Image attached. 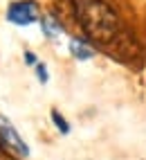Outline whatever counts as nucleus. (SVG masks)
Listing matches in <instances>:
<instances>
[{"label": "nucleus", "instance_id": "1", "mask_svg": "<svg viewBox=\"0 0 146 160\" xmlns=\"http://www.w3.org/2000/svg\"><path fill=\"white\" fill-rule=\"evenodd\" d=\"M77 18L83 32L95 43H112L119 34V20L115 12L101 0H81L77 2Z\"/></svg>", "mask_w": 146, "mask_h": 160}, {"label": "nucleus", "instance_id": "2", "mask_svg": "<svg viewBox=\"0 0 146 160\" xmlns=\"http://www.w3.org/2000/svg\"><path fill=\"white\" fill-rule=\"evenodd\" d=\"M0 144H2L5 151L14 153L18 158H27L29 156V147L23 142V138L18 135V131L14 129V124L7 120V117L0 115Z\"/></svg>", "mask_w": 146, "mask_h": 160}, {"label": "nucleus", "instance_id": "3", "mask_svg": "<svg viewBox=\"0 0 146 160\" xmlns=\"http://www.w3.org/2000/svg\"><path fill=\"white\" fill-rule=\"evenodd\" d=\"M7 18L12 20L14 25H32L40 18L38 14V5L32 2V0H20V2H14L7 12Z\"/></svg>", "mask_w": 146, "mask_h": 160}, {"label": "nucleus", "instance_id": "4", "mask_svg": "<svg viewBox=\"0 0 146 160\" xmlns=\"http://www.w3.org/2000/svg\"><path fill=\"white\" fill-rule=\"evenodd\" d=\"M70 52H72L77 59H90V57H95V50H90L83 41H77V38L70 43Z\"/></svg>", "mask_w": 146, "mask_h": 160}, {"label": "nucleus", "instance_id": "5", "mask_svg": "<svg viewBox=\"0 0 146 160\" xmlns=\"http://www.w3.org/2000/svg\"><path fill=\"white\" fill-rule=\"evenodd\" d=\"M52 117H54V124H56V126H59V129L63 131V133H68V131H70V126H68V122H65V120H63V117H61V115H59L56 111L52 113Z\"/></svg>", "mask_w": 146, "mask_h": 160}, {"label": "nucleus", "instance_id": "6", "mask_svg": "<svg viewBox=\"0 0 146 160\" xmlns=\"http://www.w3.org/2000/svg\"><path fill=\"white\" fill-rule=\"evenodd\" d=\"M38 77L43 79V81H47V72H45V68H43V66H38Z\"/></svg>", "mask_w": 146, "mask_h": 160}]
</instances>
